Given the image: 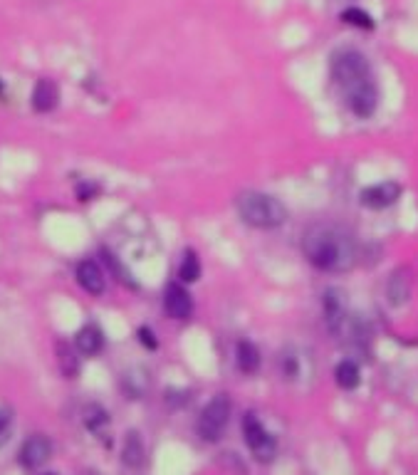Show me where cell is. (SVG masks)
Instances as JSON below:
<instances>
[{
	"mask_svg": "<svg viewBox=\"0 0 418 475\" xmlns=\"http://www.w3.org/2000/svg\"><path fill=\"white\" fill-rule=\"evenodd\" d=\"M302 253L322 273H347L359 260V243L339 223H314L302 233Z\"/></svg>",
	"mask_w": 418,
	"mask_h": 475,
	"instance_id": "6da1fadb",
	"label": "cell"
},
{
	"mask_svg": "<svg viewBox=\"0 0 418 475\" xmlns=\"http://www.w3.org/2000/svg\"><path fill=\"white\" fill-rule=\"evenodd\" d=\"M332 80L339 87L349 111L359 119H369L376 111L379 90L369 60L359 50L344 47L332 55Z\"/></svg>",
	"mask_w": 418,
	"mask_h": 475,
	"instance_id": "7a4b0ae2",
	"label": "cell"
},
{
	"mask_svg": "<svg viewBox=\"0 0 418 475\" xmlns=\"http://www.w3.org/2000/svg\"><path fill=\"white\" fill-rule=\"evenodd\" d=\"M235 211L242 223L257 230H272L288 221V208L275 196H267L260 191H242L235 198Z\"/></svg>",
	"mask_w": 418,
	"mask_h": 475,
	"instance_id": "3957f363",
	"label": "cell"
},
{
	"mask_svg": "<svg viewBox=\"0 0 418 475\" xmlns=\"http://www.w3.org/2000/svg\"><path fill=\"white\" fill-rule=\"evenodd\" d=\"M230 399L226 394H218L203 406L201 416H198V436H201L206 443H216V440L223 438L228 428V421H230Z\"/></svg>",
	"mask_w": 418,
	"mask_h": 475,
	"instance_id": "277c9868",
	"label": "cell"
},
{
	"mask_svg": "<svg viewBox=\"0 0 418 475\" xmlns=\"http://www.w3.org/2000/svg\"><path fill=\"white\" fill-rule=\"evenodd\" d=\"M242 436H245L247 448L252 450L257 463H270V460H275L277 443L265 431V426L260 424V419H257L255 414H247L245 419H242Z\"/></svg>",
	"mask_w": 418,
	"mask_h": 475,
	"instance_id": "5b68a950",
	"label": "cell"
},
{
	"mask_svg": "<svg viewBox=\"0 0 418 475\" xmlns=\"http://www.w3.org/2000/svg\"><path fill=\"white\" fill-rule=\"evenodd\" d=\"M52 455V443L47 436H30V438L23 443L20 448V463L25 465L27 470H35V468H42V465L50 460Z\"/></svg>",
	"mask_w": 418,
	"mask_h": 475,
	"instance_id": "8992f818",
	"label": "cell"
},
{
	"mask_svg": "<svg viewBox=\"0 0 418 475\" xmlns=\"http://www.w3.org/2000/svg\"><path fill=\"white\" fill-rule=\"evenodd\" d=\"M75 278H77V283H80V288L90 295H102L106 288L104 273H102V268L94 263V260H82V263H77Z\"/></svg>",
	"mask_w": 418,
	"mask_h": 475,
	"instance_id": "52a82bcc",
	"label": "cell"
},
{
	"mask_svg": "<svg viewBox=\"0 0 418 475\" xmlns=\"http://www.w3.org/2000/svg\"><path fill=\"white\" fill-rule=\"evenodd\" d=\"M164 309L171 319H186L193 312V300L188 290L181 285H168L166 297H164Z\"/></svg>",
	"mask_w": 418,
	"mask_h": 475,
	"instance_id": "ba28073f",
	"label": "cell"
},
{
	"mask_svg": "<svg viewBox=\"0 0 418 475\" xmlns=\"http://www.w3.org/2000/svg\"><path fill=\"white\" fill-rule=\"evenodd\" d=\"M401 196V186L393 181H386V183H376V186L367 188V191H362V203L367 208H386L391 206V203H396V198Z\"/></svg>",
	"mask_w": 418,
	"mask_h": 475,
	"instance_id": "9c48e42d",
	"label": "cell"
},
{
	"mask_svg": "<svg viewBox=\"0 0 418 475\" xmlns=\"http://www.w3.org/2000/svg\"><path fill=\"white\" fill-rule=\"evenodd\" d=\"M121 463L131 470H139L144 463H147V448H144L142 436L136 431H129L124 438V445H121Z\"/></svg>",
	"mask_w": 418,
	"mask_h": 475,
	"instance_id": "30bf717a",
	"label": "cell"
},
{
	"mask_svg": "<svg viewBox=\"0 0 418 475\" xmlns=\"http://www.w3.org/2000/svg\"><path fill=\"white\" fill-rule=\"evenodd\" d=\"M60 101V90L52 80H37L35 90H32V109L47 114L52 111Z\"/></svg>",
	"mask_w": 418,
	"mask_h": 475,
	"instance_id": "8fae6325",
	"label": "cell"
},
{
	"mask_svg": "<svg viewBox=\"0 0 418 475\" xmlns=\"http://www.w3.org/2000/svg\"><path fill=\"white\" fill-rule=\"evenodd\" d=\"M411 300V283L406 270H396L386 283V302L391 307H403Z\"/></svg>",
	"mask_w": 418,
	"mask_h": 475,
	"instance_id": "7c38bea8",
	"label": "cell"
},
{
	"mask_svg": "<svg viewBox=\"0 0 418 475\" xmlns=\"http://www.w3.org/2000/svg\"><path fill=\"white\" fill-rule=\"evenodd\" d=\"M75 344L82 354L94 357V354H99L102 349H104V334H102V329L94 327V324H87V327H82L80 332H77Z\"/></svg>",
	"mask_w": 418,
	"mask_h": 475,
	"instance_id": "4fadbf2b",
	"label": "cell"
},
{
	"mask_svg": "<svg viewBox=\"0 0 418 475\" xmlns=\"http://www.w3.org/2000/svg\"><path fill=\"white\" fill-rule=\"evenodd\" d=\"M235 364L242 374H255L260 369V352L252 342L247 339H240L235 347Z\"/></svg>",
	"mask_w": 418,
	"mask_h": 475,
	"instance_id": "5bb4252c",
	"label": "cell"
},
{
	"mask_svg": "<svg viewBox=\"0 0 418 475\" xmlns=\"http://www.w3.org/2000/svg\"><path fill=\"white\" fill-rule=\"evenodd\" d=\"M57 364H60V371L67 379H75V376L80 374V357H77L70 344L65 342L57 344Z\"/></svg>",
	"mask_w": 418,
	"mask_h": 475,
	"instance_id": "9a60e30c",
	"label": "cell"
},
{
	"mask_svg": "<svg viewBox=\"0 0 418 475\" xmlns=\"http://www.w3.org/2000/svg\"><path fill=\"white\" fill-rule=\"evenodd\" d=\"M334 379H337V384L342 386V389H357L362 374H359V366L354 364V362L344 359L342 364L334 369Z\"/></svg>",
	"mask_w": 418,
	"mask_h": 475,
	"instance_id": "2e32d148",
	"label": "cell"
},
{
	"mask_svg": "<svg viewBox=\"0 0 418 475\" xmlns=\"http://www.w3.org/2000/svg\"><path fill=\"white\" fill-rule=\"evenodd\" d=\"M121 384H124V391L129 394V399H142L144 391H147V386H149V379L144 376L142 369H134L124 376Z\"/></svg>",
	"mask_w": 418,
	"mask_h": 475,
	"instance_id": "e0dca14e",
	"label": "cell"
},
{
	"mask_svg": "<svg viewBox=\"0 0 418 475\" xmlns=\"http://www.w3.org/2000/svg\"><path fill=\"white\" fill-rule=\"evenodd\" d=\"M178 278L183 283H198L201 280V260H198V255L193 250H186V255H183V263L178 268Z\"/></svg>",
	"mask_w": 418,
	"mask_h": 475,
	"instance_id": "ac0fdd59",
	"label": "cell"
},
{
	"mask_svg": "<svg viewBox=\"0 0 418 475\" xmlns=\"http://www.w3.org/2000/svg\"><path fill=\"white\" fill-rule=\"evenodd\" d=\"M85 424H87V428H90L92 433H97L102 426L109 424V416H106V411L102 409V406L92 404V406H87V411H85Z\"/></svg>",
	"mask_w": 418,
	"mask_h": 475,
	"instance_id": "d6986e66",
	"label": "cell"
},
{
	"mask_svg": "<svg viewBox=\"0 0 418 475\" xmlns=\"http://www.w3.org/2000/svg\"><path fill=\"white\" fill-rule=\"evenodd\" d=\"M13 426H16V414L8 406H0V448L11 440Z\"/></svg>",
	"mask_w": 418,
	"mask_h": 475,
	"instance_id": "ffe728a7",
	"label": "cell"
},
{
	"mask_svg": "<svg viewBox=\"0 0 418 475\" xmlns=\"http://www.w3.org/2000/svg\"><path fill=\"white\" fill-rule=\"evenodd\" d=\"M104 260H106V265H109L111 270L116 273V278L121 280V283L126 285V288H136V283H134V278H131L129 273H126L124 268H121V263H119V258L116 255H111L109 250H104Z\"/></svg>",
	"mask_w": 418,
	"mask_h": 475,
	"instance_id": "44dd1931",
	"label": "cell"
},
{
	"mask_svg": "<svg viewBox=\"0 0 418 475\" xmlns=\"http://www.w3.org/2000/svg\"><path fill=\"white\" fill-rule=\"evenodd\" d=\"M344 18H347V20H352V23H357V25H364V27H369V25H371V18H369V16H364L362 11H354V8H352V11H347V13H344Z\"/></svg>",
	"mask_w": 418,
	"mask_h": 475,
	"instance_id": "7402d4cb",
	"label": "cell"
},
{
	"mask_svg": "<svg viewBox=\"0 0 418 475\" xmlns=\"http://www.w3.org/2000/svg\"><path fill=\"white\" fill-rule=\"evenodd\" d=\"M139 337H142L144 347H149V349H156V339H154V332H152V329L142 327V329H139Z\"/></svg>",
	"mask_w": 418,
	"mask_h": 475,
	"instance_id": "603a6c76",
	"label": "cell"
},
{
	"mask_svg": "<svg viewBox=\"0 0 418 475\" xmlns=\"http://www.w3.org/2000/svg\"><path fill=\"white\" fill-rule=\"evenodd\" d=\"M87 475H102V473H97V470H90V473H87Z\"/></svg>",
	"mask_w": 418,
	"mask_h": 475,
	"instance_id": "cb8c5ba5",
	"label": "cell"
},
{
	"mask_svg": "<svg viewBox=\"0 0 418 475\" xmlns=\"http://www.w3.org/2000/svg\"><path fill=\"white\" fill-rule=\"evenodd\" d=\"M47 475H55V473H47Z\"/></svg>",
	"mask_w": 418,
	"mask_h": 475,
	"instance_id": "d4e9b609",
	"label": "cell"
}]
</instances>
